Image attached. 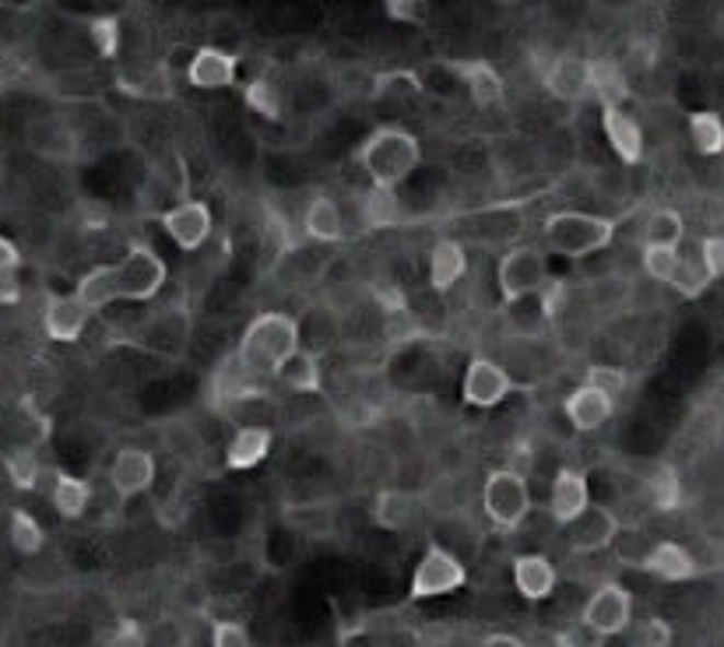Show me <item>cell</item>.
Returning a JSON list of instances; mask_svg holds the SVG:
<instances>
[{
    "instance_id": "6da1fadb",
    "label": "cell",
    "mask_w": 724,
    "mask_h": 647,
    "mask_svg": "<svg viewBox=\"0 0 724 647\" xmlns=\"http://www.w3.org/2000/svg\"><path fill=\"white\" fill-rule=\"evenodd\" d=\"M302 345V324L289 313L264 310L243 327V338L235 345V359L243 362L246 373L275 377V370Z\"/></svg>"
},
{
    "instance_id": "7a4b0ae2",
    "label": "cell",
    "mask_w": 724,
    "mask_h": 647,
    "mask_svg": "<svg viewBox=\"0 0 724 647\" xmlns=\"http://www.w3.org/2000/svg\"><path fill=\"white\" fill-rule=\"evenodd\" d=\"M356 162L363 165V173L369 176L374 187L398 190L418 170V162H423V145L401 127H377L356 148Z\"/></svg>"
},
{
    "instance_id": "3957f363",
    "label": "cell",
    "mask_w": 724,
    "mask_h": 647,
    "mask_svg": "<svg viewBox=\"0 0 724 647\" xmlns=\"http://www.w3.org/2000/svg\"><path fill=\"white\" fill-rule=\"evenodd\" d=\"M545 246L560 257H587L605 251L616 240V219L609 215H591V211H577V208H563L552 211L545 226H542Z\"/></svg>"
},
{
    "instance_id": "277c9868",
    "label": "cell",
    "mask_w": 724,
    "mask_h": 647,
    "mask_svg": "<svg viewBox=\"0 0 724 647\" xmlns=\"http://www.w3.org/2000/svg\"><path fill=\"white\" fill-rule=\"evenodd\" d=\"M116 281H120V300L148 303L165 289L170 268L148 243H127V254L116 261Z\"/></svg>"
},
{
    "instance_id": "5b68a950",
    "label": "cell",
    "mask_w": 724,
    "mask_h": 647,
    "mask_svg": "<svg viewBox=\"0 0 724 647\" xmlns=\"http://www.w3.org/2000/svg\"><path fill=\"white\" fill-rule=\"evenodd\" d=\"M482 507L490 513V521L503 528V532L520 528L531 513V493H528L525 475L514 469L490 472V478H485V486H482Z\"/></svg>"
},
{
    "instance_id": "8992f818",
    "label": "cell",
    "mask_w": 724,
    "mask_h": 647,
    "mask_svg": "<svg viewBox=\"0 0 724 647\" xmlns=\"http://www.w3.org/2000/svg\"><path fill=\"white\" fill-rule=\"evenodd\" d=\"M468 580V570L464 563L453 556L447 545L440 542H429L423 559L415 563V574H412V585H409V594L418 602V599H440V594H450L464 588Z\"/></svg>"
},
{
    "instance_id": "52a82bcc",
    "label": "cell",
    "mask_w": 724,
    "mask_h": 647,
    "mask_svg": "<svg viewBox=\"0 0 724 647\" xmlns=\"http://www.w3.org/2000/svg\"><path fill=\"white\" fill-rule=\"evenodd\" d=\"M545 278H549L545 254L535 251V246H514L510 254H503L496 268V289L503 296V303H514L520 296H531L542 289Z\"/></svg>"
},
{
    "instance_id": "ba28073f",
    "label": "cell",
    "mask_w": 724,
    "mask_h": 647,
    "mask_svg": "<svg viewBox=\"0 0 724 647\" xmlns=\"http://www.w3.org/2000/svg\"><path fill=\"white\" fill-rule=\"evenodd\" d=\"M581 620L591 626L601 640H609V637L622 634V629H627L630 620H633V599H630V591L622 588V585H616V580L601 585V588L591 594V599L584 602Z\"/></svg>"
},
{
    "instance_id": "9c48e42d",
    "label": "cell",
    "mask_w": 724,
    "mask_h": 647,
    "mask_svg": "<svg viewBox=\"0 0 724 647\" xmlns=\"http://www.w3.org/2000/svg\"><path fill=\"white\" fill-rule=\"evenodd\" d=\"M514 391H517V384H514L510 373L503 370L496 359L475 356V359L468 362L464 380H461L464 405H471V408H496L499 402H507Z\"/></svg>"
},
{
    "instance_id": "30bf717a",
    "label": "cell",
    "mask_w": 724,
    "mask_h": 647,
    "mask_svg": "<svg viewBox=\"0 0 724 647\" xmlns=\"http://www.w3.org/2000/svg\"><path fill=\"white\" fill-rule=\"evenodd\" d=\"M159 222L165 229V236H170L183 254H197L200 246L208 243L211 236V208L205 201H194V197H187V201H180L176 208L162 211Z\"/></svg>"
},
{
    "instance_id": "8fae6325",
    "label": "cell",
    "mask_w": 724,
    "mask_h": 647,
    "mask_svg": "<svg viewBox=\"0 0 724 647\" xmlns=\"http://www.w3.org/2000/svg\"><path fill=\"white\" fill-rule=\"evenodd\" d=\"M566 528V545L570 553L577 556H591V553H601L609 550V545L616 542L619 535V518L609 510V507H598V504H587V510L581 513V518H574Z\"/></svg>"
},
{
    "instance_id": "7c38bea8",
    "label": "cell",
    "mask_w": 724,
    "mask_h": 647,
    "mask_svg": "<svg viewBox=\"0 0 724 647\" xmlns=\"http://www.w3.org/2000/svg\"><path fill=\"white\" fill-rule=\"evenodd\" d=\"M92 307L81 300V296L71 289V292H57L49 296L46 307H43V331L49 342H60V345H71L85 335L89 327V317H92Z\"/></svg>"
},
{
    "instance_id": "4fadbf2b",
    "label": "cell",
    "mask_w": 724,
    "mask_h": 647,
    "mask_svg": "<svg viewBox=\"0 0 724 647\" xmlns=\"http://www.w3.org/2000/svg\"><path fill=\"white\" fill-rule=\"evenodd\" d=\"M235 71H240V57L232 49L205 43L194 49V57L187 63V81L200 92H218L235 85Z\"/></svg>"
},
{
    "instance_id": "5bb4252c",
    "label": "cell",
    "mask_w": 724,
    "mask_h": 647,
    "mask_svg": "<svg viewBox=\"0 0 724 647\" xmlns=\"http://www.w3.org/2000/svg\"><path fill=\"white\" fill-rule=\"evenodd\" d=\"M453 74L461 78L464 95L475 103L479 109H490L499 106L503 95H507V81L496 71L493 60H482V57H464V60H450Z\"/></svg>"
},
{
    "instance_id": "9a60e30c",
    "label": "cell",
    "mask_w": 724,
    "mask_h": 647,
    "mask_svg": "<svg viewBox=\"0 0 724 647\" xmlns=\"http://www.w3.org/2000/svg\"><path fill=\"white\" fill-rule=\"evenodd\" d=\"M542 85L552 99H560V103H570V106L591 99V71H587V57H574V54L552 57V63L542 71Z\"/></svg>"
},
{
    "instance_id": "2e32d148",
    "label": "cell",
    "mask_w": 724,
    "mask_h": 647,
    "mask_svg": "<svg viewBox=\"0 0 724 647\" xmlns=\"http://www.w3.org/2000/svg\"><path fill=\"white\" fill-rule=\"evenodd\" d=\"M156 483V458L141 447H124L120 454L110 464V486L120 500H134V496H145Z\"/></svg>"
},
{
    "instance_id": "e0dca14e",
    "label": "cell",
    "mask_w": 724,
    "mask_h": 647,
    "mask_svg": "<svg viewBox=\"0 0 724 647\" xmlns=\"http://www.w3.org/2000/svg\"><path fill=\"white\" fill-rule=\"evenodd\" d=\"M601 130L622 165L644 162V127H640L633 113H627L622 106H601Z\"/></svg>"
},
{
    "instance_id": "ac0fdd59",
    "label": "cell",
    "mask_w": 724,
    "mask_h": 647,
    "mask_svg": "<svg viewBox=\"0 0 724 647\" xmlns=\"http://www.w3.org/2000/svg\"><path fill=\"white\" fill-rule=\"evenodd\" d=\"M591 504V486L581 469H560L549 489V513L555 524H570Z\"/></svg>"
},
{
    "instance_id": "d6986e66",
    "label": "cell",
    "mask_w": 724,
    "mask_h": 647,
    "mask_svg": "<svg viewBox=\"0 0 724 647\" xmlns=\"http://www.w3.org/2000/svg\"><path fill=\"white\" fill-rule=\"evenodd\" d=\"M563 412H566V419L574 429H581V434H595V429H601L605 423L612 419L616 402L605 391H598L591 384H581V388H574L566 394Z\"/></svg>"
},
{
    "instance_id": "ffe728a7",
    "label": "cell",
    "mask_w": 724,
    "mask_h": 647,
    "mask_svg": "<svg viewBox=\"0 0 724 647\" xmlns=\"http://www.w3.org/2000/svg\"><path fill=\"white\" fill-rule=\"evenodd\" d=\"M560 585V570L542 553H520L514 559V588L525 594L528 602H545Z\"/></svg>"
},
{
    "instance_id": "44dd1931",
    "label": "cell",
    "mask_w": 724,
    "mask_h": 647,
    "mask_svg": "<svg viewBox=\"0 0 724 647\" xmlns=\"http://www.w3.org/2000/svg\"><path fill=\"white\" fill-rule=\"evenodd\" d=\"M640 567H644L647 574H654V577L668 580V585H682V580H693L700 574L693 553H689L686 545L668 542V539L654 542L651 550H647V556L640 559Z\"/></svg>"
},
{
    "instance_id": "7402d4cb",
    "label": "cell",
    "mask_w": 724,
    "mask_h": 647,
    "mask_svg": "<svg viewBox=\"0 0 724 647\" xmlns=\"http://www.w3.org/2000/svg\"><path fill=\"white\" fill-rule=\"evenodd\" d=\"M275 429L272 426H240L226 447V469L229 472H250L272 454Z\"/></svg>"
},
{
    "instance_id": "603a6c76",
    "label": "cell",
    "mask_w": 724,
    "mask_h": 647,
    "mask_svg": "<svg viewBox=\"0 0 724 647\" xmlns=\"http://www.w3.org/2000/svg\"><path fill=\"white\" fill-rule=\"evenodd\" d=\"M587 71H591V99H598L601 106H627V99L633 95L627 68L612 57H591L587 60Z\"/></svg>"
},
{
    "instance_id": "cb8c5ba5",
    "label": "cell",
    "mask_w": 724,
    "mask_h": 647,
    "mask_svg": "<svg viewBox=\"0 0 724 647\" xmlns=\"http://www.w3.org/2000/svg\"><path fill=\"white\" fill-rule=\"evenodd\" d=\"M275 380L281 388H289L296 394H320L324 391V370H320V356L313 348H296V353L275 370Z\"/></svg>"
},
{
    "instance_id": "d4e9b609",
    "label": "cell",
    "mask_w": 724,
    "mask_h": 647,
    "mask_svg": "<svg viewBox=\"0 0 724 647\" xmlns=\"http://www.w3.org/2000/svg\"><path fill=\"white\" fill-rule=\"evenodd\" d=\"M468 271V254L461 243L440 240L429 251V289L433 292H450Z\"/></svg>"
},
{
    "instance_id": "484cf974",
    "label": "cell",
    "mask_w": 724,
    "mask_h": 647,
    "mask_svg": "<svg viewBox=\"0 0 724 647\" xmlns=\"http://www.w3.org/2000/svg\"><path fill=\"white\" fill-rule=\"evenodd\" d=\"M418 518V500L405 489H380L374 500V521L383 532H409Z\"/></svg>"
},
{
    "instance_id": "4316f807",
    "label": "cell",
    "mask_w": 724,
    "mask_h": 647,
    "mask_svg": "<svg viewBox=\"0 0 724 647\" xmlns=\"http://www.w3.org/2000/svg\"><path fill=\"white\" fill-rule=\"evenodd\" d=\"M49 504L57 507L64 521H78L89 513L92 504V486L85 478H78L71 472H54V489H49Z\"/></svg>"
},
{
    "instance_id": "83f0119b",
    "label": "cell",
    "mask_w": 724,
    "mask_h": 647,
    "mask_svg": "<svg viewBox=\"0 0 724 647\" xmlns=\"http://www.w3.org/2000/svg\"><path fill=\"white\" fill-rule=\"evenodd\" d=\"M302 229H307V236L317 240V243H338L345 236L342 205L327 194L313 197L310 208H307V219H302Z\"/></svg>"
},
{
    "instance_id": "f1b7e54d",
    "label": "cell",
    "mask_w": 724,
    "mask_h": 647,
    "mask_svg": "<svg viewBox=\"0 0 724 647\" xmlns=\"http://www.w3.org/2000/svg\"><path fill=\"white\" fill-rule=\"evenodd\" d=\"M74 292L85 300L92 310H103L110 303H120V281H116V264H95L78 278Z\"/></svg>"
},
{
    "instance_id": "f546056e",
    "label": "cell",
    "mask_w": 724,
    "mask_h": 647,
    "mask_svg": "<svg viewBox=\"0 0 724 647\" xmlns=\"http://www.w3.org/2000/svg\"><path fill=\"white\" fill-rule=\"evenodd\" d=\"M363 222L366 229H394L405 222V208H401L398 190L369 187L363 197Z\"/></svg>"
},
{
    "instance_id": "4dcf8cb0",
    "label": "cell",
    "mask_w": 724,
    "mask_h": 647,
    "mask_svg": "<svg viewBox=\"0 0 724 647\" xmlns=\"http://www.w3.org/2000/svg\"><path fill=\"white\" fill-rule=\"evenodd\" d=\"M689 141L706 159L724 155V116L714 109L689 113Z\"/></svg>"
},
{
    "instance_id": "1f68e13d",
    "label": "cell",
    "mask_w": 724,
    "mask_h": 647,
    "mask_svg": "<svg viewBox=\"0 0 724 647\" xmlns=\"http://www.w3.org/2000/svg\"><path fill=\"white\" fill-rule=\"evenodd\" d=\"M647 500L654 510H679L682 507V478L671 464H654V472L647 475Z\"/></svg>"
},
{
    "instance_id": "d6a6232c",
    "label": "cell",
    "mask_w": 724,
    "mask_h": 647,
    "mask_svg": "<svg viewBox=\"0 0 724 647\" xmlns=\"http://www.w3.org/2000/svg\"><path fill=\"white\" fill-rule=\"evenodd\" d=\"M4 475L14 489H36L43 478V461L28 443L11 447V451L4 454Z\"/></svg>"
},
{
    "instance_id": "836d02e7",
    "label": "cell",
    "mask_w": 724,
    "mask_h": 647,
    "mask_svg": "<svg viewBox=\"0 0 724 647\" xmlns=\"http://www.w3.org/2000/svg\"><path fill=\"white\" fill-rule=\"evenodd\" d=\"M85 32L92 49L103 60H116L124 46V28H120V14H95V19H85Z\"/></svg>"
},
{
    "instance_id": "e575fe53",
    "label": "cell",
    "mask_w": 724,
    "mask_h": 647,
    "mask_svg": "<svg viewBox=\"0 0 724 647\" xmlns=\"http://www.w3.org/2000/svg\"><path fill=\"white\" fill-rule=\"evenodd\" d=\"M8 535H11V545L19 550L22 556H36V553H43V545H46V532H43V524L32 518L28 510H22V507H14L11 510V518H8Z\"/></svg>"
},
{
    "instance_id": "d590c367",
    "label": "cell",
    "mask_w": 724,
    "mask_h": 647,
    "mask_svg": "<svg viewBox=\"0 0 724 647\" xmlns=\"http://www.w3.org/2000/svg\"><path fill=\"white\" fill-rule=\"evenodd\" d=\"M686 236V219L676 208H654L644 222V243H662V246H679Z\"/></svg>"
},
{
    "instance_id": "8d00e7d4",
    "label": "cell",
    "mask_w": 724,
    "mask_h": 647,
    "mask_svg": "<svg viewBox=\"0 0 724 647\" xmlns=\"http://www.w3.org/2000/svg\"><path fill=\"white\" fill-rule=\"evenodd\" d=\"M711 281H714V278L706 275L703 261H700V254H697V257H679V268H676V275H671L668 286L676 289L682 300H697V296L706 292V286H711Z\"/></svg>"
},
{
    "instance_id": "74e56055",
    "label": "cell",
    "mask_w": 724,
    "mask_h": 647,
    "mask_svg": "<svg viewBox=\"0 0 724 647\" xmlns=\"http://www.w3.org/2000/svg\"><path fill=\"white\" fill-rule=\"evenodd\" d=\"M679 246H662V243H644V254H640V264H644V275L651 281H662L668 286L671 275L679 268Z\"/></svg>"
},
{
    "instance_id": "f35d334b",
    "label": "cell",
    "mask_w": 724,
    "mask_h": 647,
    "mask_svg": "<svg viewBox=\"0 0 724 647\" xmlns=\"http://www.w3.org/2000/svg\"><path fill=\"white\" fill-rule=\"evenodd\" d=\"M243 99H246V106H250V109L264 116V120H281V116H285V106H281V99H278V89H275L267 78L246 81Z\"/></svg>"
},
{
    "instance_id": "ab89813d",
    "label": "cell",
    "mask_w": 724,
    "mask_h": 647,
    "mask_svg": "<svg viewBox=\"0 0 724 647\" xmlns=\"http://www.w3.org/2000/svg\"><path fill=\"white\" fill-rule=\"evenodd\" d=\"M584 384H591V388L609 394L612 402H619V397L627 394V388H630V377H627V370L609 367V362H598V367H587Z\"/></svg>"
},
{
    "instance_id": "60d3db41",
    "label": "cell",
    "mask_w": 724,
    "mask_h": 647,
    "mask_svg": "<svg viewBox=\"0 0 724 647\" xmlns=\"http://www.w3.org/2000/svg\"><path fill=\"white\" fill-rule=\"evenodd\" d=\"M383 14L394 25L423 28L429 22V0H383Z\"/></svg>"
},
{
    "instance_id": "b9f144b4",
    "label": "cell",
    "mask_w": 724,
    "mask_h": 647,
    "mask_svg": "<svg viewBox=\"0 0 724 647\" xmlns=\"http://www.w3.org/2000/svg\"><path fill=\"white\" fill-rule=\"evenodd\" d=\"M211 644L215 647H250V629L235 620H218L211 626Z\"/></svg>"
},
{
    "instance_id": "7bdbcfd3",
    "label": "cell",
    "mask_w": 724,
    "mask_h": 647,
    "mask_svg": "<svg viewBox=\"0 0 724 647\" xmlns=\"http://www.w3.org/2000/svg\"><path fill=\"white\" fill-rule=\"evenodd\" d=\"M700 261H703V268H706V275L711 278H724V236H703V243H700Z\"/></svg>"
},
{
    "instance_id": "ee69618b",
    "label": "cell",
    "mask_w": 724,
    "mask_h": 647,
    "mask_svg": "<svg viewBox=\"0 0 724 647\" xmlns=\"http://www.w3.org/2000/svg\"><path fill=\"white\" fill-rule=\"evenodd\" d=\"M99 640H106V644H120V647H141L145 644V629L134 623V620H116V626L113 629H106L103 637Z\"/></svg>"
},
{
    "instance_id": "f6af8a7d",
    "label": "cell",
    "mask_w": 724,
    "mask_h": 647,
    "mask_svg": "<svg viewBox=\"0 0 724 647\" xmlns=\"http://www.w3.org/2000/svg\"><path fill=\"white\" fill-rule=\"evenodd\" d=\"M538 300H542L545 317L552 321L555 313H560L563 300H566V281H563V278H545V286L538 289Z\"/></svg>"
},
{
    "instance_id": "bcb514c9",
    "label": "cell",
    "mask_w": 724,
    "mask_h": 647,
    "mask_svg": "<svg viewBox=\"0 0 724 647\" xmlns=\"http://www.w3.org/2000/svg\"><path fill=\"white\" fill-rule=\"evenodd\" d=\"M640 640H644V644H654V647H662V644L671 640V626H668L665 620H658V616H651V620L644 623V629H640Z\"/></svg>"
},
{
    "instance_id": "7dc6e473",
    "label": "cell",
    "mask_w": 724,
    "mask_h": 647,
    "mask_svg": "<svg viewBox=\"0 0 724 647\" xmlns=\"http://www.w3.org/2000/svg\"><path fill=\"white\" fill-rule=\"evenodd\" d=\"M19 264H22V251L4 236V232H0V275H11Z\"/></svg>"
},
{
    "instance_id": "c3c4849f",
    "label": "cell",
    "mask_w": 724,
    "mask_h": 647,
    "mask_svg": "<svg viewBox=\"0 0 724 647\" xmlns=\"http://www.w3.org/2000/svg\"><path fill=\"white\" fill-rule=\"evenodd\" d=\"M482 644H490V647H496V644H503V647H525V640L514 637V634H490V637H482Z\"/></svg>"
},
{
    "instance_id": "681fc988",
    "label": "cell",
    "mask_w": 724,
    "mask_h": 647,
    "mask_svg": "<svg viewBox=\"0 0 724 647\" xmlns=\"http://www.w3.org/2000/svg\"><path fill=\"white\" fill-rule=\"evenodd\" d=\"M493 4H499V8H514L517 0H493Z\"/></svg>"
},
{
    "instance_id": "f907efd6",
    "label": "cell",
    "mask_w": 724,
    "mask_h": 647,
    "mask_svg": "<svg viewBox=\"0 0 724 647\" xmlns=\"http://www.w3.org/2000/svg\"><path fill=\"white\" fill-rule=\"evenodd\" d=\"M0 504H4V493H0Z\"/></svg>"
}]
</instances>
